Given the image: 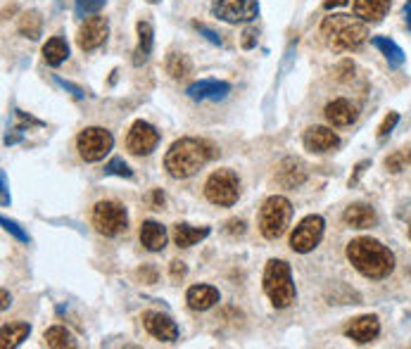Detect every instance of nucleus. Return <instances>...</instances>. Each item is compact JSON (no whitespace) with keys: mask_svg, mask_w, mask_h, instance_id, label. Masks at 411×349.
I'll return each mask as SVG.
<instances>
[{"mask_svg":"<svg viewBox=\"0 0 411 349\" xmlns=\"http://www.w3.org/2000/svg\"><path fill=\"white\" fill-rule=\"evenodd\" d=\"M347 259L364 278L381 280L388 278L395 269V254L381 240L354 238L347 242Z\"/></svg>","mask_w":411,"mask_h":349,"instance_id":"nucleus-1","label":"nucleus"},{"mask_svg":"<svg viewBox=\"0 0 411 349\" xmlns=\"http://www.w3.org/2000/svg\"><path fill=\"white\" fill-rule=\"evenodd\" d=\"M214 157V147L200 138H181L167 150L164 169L171 178H190Z\"/></svg>","mask_w":411,"mask_h":349,"instance_id":"nucleus-2","label":"nucleus"},{"mask_svg":"<svg viewBox=\"0 0 411 349\" xmlns=\"http://www.w3.org/2000/svg\"><path fill=\"white\" fill-rule=\"evenodd\" d=\"M321 36L326 46L333 48L335 53H350V50L364 46L369 39V29L357 15H328L321 22Z\"/></svg>","mask_w":411,"mask_h":349,"instance_id":"nucleus-3","label":"nucleus"},{"mask_svg":"<svg viewBox=\"0 0 411 349\" xmlns=\"http://www.w3.org/2000/svg\"><path fill=\"white\" fill-rule=\"evenodd\" d=\"M264 292L266 297L271 299V304L276 309H288L292 302H295L297 292H295V283H292V273L288 261L283 259H271L264 269Z\"/></svg>","mask_w":411,"mask_h":349,"instance_id":"nucleus-4","label":"nucleus"},{"mask_svg":"<svg viewBox=\"0 0 411 349\" xmlns=\"http://www.w3.org/2000/svg\"><path fill=\"white\" fill-rule=\"evenodd\" d=\"M292 219V204L288 197L271 195L259 209V230L266 240H278Z\"/></svg>","mask_w":411,"mask_h":349,"instance_id":"nucleus-5","label":"nucleus"},{"mask_svg":"<svg viewBox=\"0 0 411 349\" xmlns=\"http://www.w3.org/2000/svg\"><path fill=\"white\" fill-rule=\"evenodd\" d=\"M204 197L219 207H233L240 197V178L231 169H216L204 180Z\"/></svg>","mask_w":411,"mask_h":349,"instance_id":"nucleus-6","label":"nucleus"},{"mask_svg":"<svg viewBox=\"0 0 411 349\" xmlns=\"http://www.w3.org/2000/svg\"><path fill=\"white\" fill-rule=\"evenodd\" d=\"M91 221L98 233L105 235V238H115V235H119L129 228L126 209L119 202H115V199H100V202H96Z\"/></svg>","mask_w":411,"mask_h":349,"instance_id":"nucleus-7","label":"nucleus"},{"mask_svg":"<svg viewBox=\"0 0 411 349\" xmlns=\"http://www.w3.org/2000/svg\"><path fill=\"white\" fill-rule=\"evenodd\" d=\"M115 138L107 129L100 126H89L77 136V150L84 162H100L105 154H110Z\"/></svg>","mask_w":411,"mask_h":349,"instance_id":"nucleus-8","label":"nucleus"},{"mask_svg":"<svg viewBox=\"0 0 411 349\" xmlns=\"http://www.w3.org/2000/svg\"><path fill=\"white\" fill-rule=\"evenodd\" d=\"M323 230H326V221H323V216H319V214L304 216V219L295 226V230H292V235H290L292 252H300V254L311 252V249H314L321 242Z\"/></svg>","mask_w":411,"mask_h":349,"instance_id":"nucleus-9","label":"nucleus"},{"mask_svg":"<svg viewBox=\"0 0 411 349\" xmlns=\"http://www.w3.org/2000/svg\"><path fill=\"white\" fill-rule=\"evenodd\" d=\"M211 10H214V15L221 22H228V24L252 22L259 15L257 0H214Z\"/></svg>","mask_w":411,"mask_h":349,"instance_id":"nucleus-10","label":"nucleus"},{"mask_svg":"<svg viewBox=\"0 0 411 349\" xmlns=\"http://www.w3.org/2000/svg\"><path fill=\"white\" fill-rule=\"evenodd\" d=\"M159 143V133L152 124L148 121H133V126L129 129L126 133V150L136 157H143V154H150Z\"/></svg>","mask_w":411,"mask_h":349,"instance_id":"nucleus-11","label":"nucleus"},{"mask_svg":"<svg viewBox=\"0 0 411 349\" xmlns=\"http://www.w3.org/2000/svg\"><path fill=\"white\" fill-rule=\"evenodd\" d=\"M107 34H110L107 20L100 17V15H93L84 24H81L77 43H79V48L84 50V53H91V50L100 48L103 43L107 41Z\"/></svg>","mask_w":411,"mask_h":349,"instance_id":"nucleus-12","label":"nucleus"},{"mask_svg":"<svg viewBox=\"0 0 411 349\" xmlns=\"http://www.w3.org/2000/svg\"><path fill=\"white\" fill-rule=\"evenodd\" d=\"M143 326H145L148 333L159 342L178 340V326L167 314H162V311H145V314H143Z\"/></svg>","mask_w":411,"mask_h":349,"instance_id":"nucleus-13","label":"nucleus"},{"mask_svg":"<svg viewBox=\"0 0 411 349\" xmlns=\"http://www.w3.org/2000/svg\"><path fill=\"white\" fill-rule=\"evenodd\" d=\"M302 143H304V147H307L309 152H314V154L333 152V150L340 147L338 133L331 131V129H326V126H311V129H307V131H304V136H302Z\"/></svg>","mask_w":411,"mask_h":349,"instance_id":"nucleus-14","label":"nucleus"},{"mask_svg":"<svg viewBox=\"0 0 411 349\" xmlns=\"http://www.w3.org/2000/svg\"><path fill=\"white\" fill-rule=\"evenodd\" d=\"M381 335V321L378 316H357L350 321V326L345 328V338L354 340L357 345H369Z\"/></svg>","mask_w":411,"mask_h":349,"instance_id":"nucleus-15","label":"nucleus"},{"mask_svg":"<svg viewBox=\"0 0 411 349\" xmlns=\"http://www.w3.org/2000/svg\"><path fill=\"white\" fill-rule=\"evenodd\" d=\"M323 117H326V121L331 124V126H350V124L357 121L359 110H357V105L350 103V100L338 98V100H331V103L326 105Z\"/></svg>","mask_w":411,"mask_h":349,"instance_id":"nucleus-16","label":"nucleus"},{"mask_svg":"<svg viewBox=\"0 0 411 349\" xmlns=\"http://www.w3.org/2000/svg\"><path fill=\"white\" fill-rule=\"evenodd\" d=\"M231 93V84L226 81H216V79H202L195 81L185 88V96L190 100H223Z\"/></svg>","mask_w":411,"mask_h":349,"instance_id":"nucleus-17","label":"nucleus"},{"mask_svg":"<svg viewBox=\"0 0 411 349\" xmlns=\"http://www.w3.org/2000/svg\"><path fill=\"white\" fill-rule=\"evenodd\" d=\"M342 221H345V226H350V228H373L378 221V214L371 204L357 202V204H350V207L342 211Z\"/></svg>","mask_w":411,"mask_h":349,"instance_id":"nucleus-18","label":"nucleus"},{"mask_svg":"<svg viewBox=\"0 0 411 349\" xmlns=\"http://www.w3.org/2000/svg\"><path fill=\"white\" fill-rule=\"evenodd\" d=\"M221 299L219 290L211 288V285H193L185 292V302H188V307L193 311H207L214 307L216 302Z\"/></svg>","mask_w":411,"mask_h":349,"instance_id":"nucleus-19","label":"nucleus"},{"mask_svg":"<svg viewBox=\"0 0 411 349\" xmlns=\"http://www.w3.org/2000/svg\"><path fill=\"white\" fill-rule=\"evenodd\" d=\"M136 31H138V46H136V50H133V65L141 67V65H145L152 55L155 34H152L150 22H145V20H141L138 24H136Z\"/></svg>","mask_w":411,"mask_h":349,"instance_id":"nucleus-20","label":"nucleus"},{"mask_svg":"<svg viewBox=\"0 0 411 349\" xmlns=\"http://www.w3.org/2000/svg\"><path fill=\"white\" fill-rule=\"evenodd\" d=\"M141 245L150 252H162L167 245V230L157 221H143L141 223Z\"/></svg>","mask_w":411,"mask_h":349,"instance_id":"nucleus-21","label":"nucleus"},{"mask_svg":"<svg viewBox=\"0 0 411 349\" xmlns=\"http://www.w3.org/2000/svg\"><path fill=\"white\" fill-rule=\"evenodd\" d=\"M392 0H354V15L364 22H381L388 15Z\"/></svg>","mask_w":411,"mask_h":349,"instance_id":"nucleus-22","label":"nucleus"},{"mask_svg":"<svg viewBox=\"0 0 411 349\" xmlns=\"http://www.w3.org/2000/svg\"><path fill=\"white\" fill-rule=\"evenodd\" d=\"M278 183L285 185V188H297V185L304 183L307 178V171L297 159H283L281 166H278Z\"/></svg>","mask_w":411,"mask_h":349,"instance_id":"nucleus-23","label":"nucleus"},{"mask_svg":"<svg viewBox=\"0 0 411 349\" xmlns=\"http://www.w3.org/2000/svg\"><path fill=\"white\" fill-rule=\"evenodd\" d=\"M207 235H209V226L195 228V226H188V223H176V226H174V242H176V247L181 249L197 245V242L204 240Z\"/></svg>","mask_w":411,"mask_h":349,"instance_id":"nucleus-24","label":"nucleus"},{"mask_svg":"<svg viewBox=\"0 0 411 349\" xmlns=\"http://www.w3.org/2000/svg\"><path fill=\"white\" fill-rule=\"evenodd\" d=\"M20 34L29 41H39L43 34V17L39 10H29L20 17V24H17Z\"/></svg>","mask_w":411,"mask_h":349,"instance_id":"nucleus-25","label":"nucleus"},{"mask_svg":"<svg viewBox=\"0 0 411 349\" xmlns=\"http://www.w3.org/2000/svg\"><path fill=\"white\" fill-rule=\"evenodd\" d=\"M43 58L51 67H60L62 62L70 58V46H67V41L62 39V36H53L51 41L43 46Z\"/></svg>","mask_w":411,"mask_h":349,"instance_id":"nucleus-26","label":"nucleus"},{"mask_svg":"<svg viewBox=\"0 0 411 349\" xmlns=\"http://www.w3.org/2000/svg\"><path fill=\"white\" fill-rule=\"evenodd\" d=\"M29 333H31L29 323H8V326H3V330H0V347L10 349L22 345V340H27Z\"/></svg>","mask_w":411,"mask_h":349,"instance_id":"nucleus-27","label":"nucleus"},{"mask_svg":"<svg viewBox=\"0 0 411 349\" xmlns=\"http://www.w3.org/2000/svg\"><path fill=\"white\" fill-rule=\"evenodd\" d=\"M373 48L381 50V55L385 60H388L390 67H402L404 65V50L397 46L395 41L385 39V36H376V39H371Z\"/></svg>","mask_w":411,"mask_h":349,"instance_id":"nucleus-28","label":"nucleus"},{"mask_svg":"<svg viewBox=\"0 0 411 349\" xmlns=\"http://www.w3.org/2000/svg\"><path fill=\"white\" fill-rule=\"evenodd\" d=\"M43 345L53 347V349H67V347H77V342H74L72 333L67 328L53 326V328H48L46 333H43Z\"/></svg>","mask_w":411,"mask_h":349,"instance_id":"nucleus-29","label":"nucleus"},{"mask_svg":"<svg viewBox=\"0 0 411 349\" xmlns=\"http://www.w3.org/2000/svg\"><path fill=\"white\" fill-rule=\"evenodd\" d=\"M164 67L171 79H185L193 72V62L188 55H183V53H169Z\"/></svg>","mask_w":411,"mask_h":349,"instance_id":"nucleus-30","label":"nucleus"},{"mask_svg":"<svg viewBox=\"0 0 411 349\" xmlns=\"http://www.w3.org/2000/svg\"><path fill=\"white\" fill-rule=\"evenodd\" d=\"M409 164H411V147L397 150V152L385 157V166H388L390 173H400L402 169H407Z\"/></svg>","mask_w":411,"mask_h":349,"instance_id":"nucleus-31","label":"nucleus"},{"mask_svg":"<svg viewBox=\"0 0 411 349\" xmlns=\"http://www.w3.org/2000/svg\"><path fill=\"white\" fill-rule=\"evenodd\" d=\"M105 3L107 0H77V5H74V12H77V17H93V15H98L103 8H105Z\"/></svg>","mask_w":411,"mask_h":349,"instance_id":"nucleus-32","label":"nucleus"},{"mask_svg":"<svg viewBox=\"0 0 411 349\" xmlns=\"http://www.w3.org/2000/svg\"><path fill=\"white\" fill-rule=\"evenodd\" d=\"M105 173H107V176L133 178V171H131L126 162H124V159H119V157H115V159H110V162H107V166H105Z\"/></svg>","mask_w":411,"mask_h":349,"instance_id":"nucleus-33","label":"nucleus"},{"mask_svg":"<svg viewBox=\"0 0 411 349\" xmlns=\"http://www.w3.org/2000/svg\"><path fill=\"white\" fill-rule=\"evenodd\" d=\"M397 121H400V114H397V112H390V114H388V117H385V119H383V124H381V126H378V138L383 140L385 136H388L390 131L397 126Z\"/></svg>","mask_w":411,"mask_h":349,"instance_id":"nucleus-34","label":"nucleus"},{"mask_svg":"<svg viewBox=\"0 0 411 349\" xmlns=\"http://www.w3.org/2000/svg\"><path fill=\"white\" fill-rule=\"evenodd\" d=\"M3 228L8 230V233H12V235H15V238L20 240V242H29V235L24 233V230H22L20 226H17L15 221H10V219H3Z\"/></svg>","mask_w":411,"mask_h":349,"instance_id":"nucleus-35","label":"nucleus"},{"mask_svg":"<svg viewBox=\"0 0 411 349\" xmlns=\"http://www.w3.org/2000/svg\"><path fill=\"white\" fill-rule=\"evenodd\" d=\"M193 27H195L197 31H200V34L204 36V39H207L209 43H214V46H221V36L219 34H216V31H211V29H207V27H204V24H200V22H195V24H193Z\"/></svg>","mask_w":411,"mask_h":349,"instance_id":"nucleus-36","label":"nucleus"},{"mask_svg":"<svg viewBox=\"0 0 411 349\" xmlns=\"http://www.w3.org/2000/svg\"><path fill=\"white\" fill-rule=\"evenodd\" d=\"M240 43H242V48H245V50H250V48L257 46V29H245V31H242Z\"/></svg>","mask_w":411,"mask_h":349,"instance_id":"nucleus-37","label":"nucleus"},{"mask_svg":"<svg viewBox=\"0 0 411 349\" xmlns=\"http://www.w3.org/2000/svg\"><path fill=\"white\" fill-rule=\"evenodd\" d=\"M169 273H171V278H174V280H181V278H185V273H188V269H185L183 261L174 259L171 264H169Z\"/></svg>","mask_w":411,"mask_h":349,"instance_id":"nucleus-38","label":"nucleus"},{"mask_svg":"<svg viewBox=\"0 0 411 349\" xmlns=\"http://www.w3.org/2000/svg\"><path fill=\"white\" fill-rule=\"evenodd\" d=\"M226 230L233 235V238H235V235H242V233H245V221H242V219H231L226 223Z\"/></svg>","mask_w":411,"mask_h":349,"instance_id":"nucleus-39","label":"nucleus"},{"mask_svg":"<svg viewBox=\"0 0 411 349\" xmlns=\"http://www.w3.org/2000/svg\"><path fill=\"white\" fill-rule=\"evenodd\" d=\"M58 84H60V86H65L67 91H72V93H74V98H84V91L77 88V86L70 84V81H65V79H60V77H58Z\"/></svg>","mask_w":411,"mask_h":349,"instance_id":"nucleus-40","label":"nucleus"},{"mask_svg":"<svg viewBox=\"0 0 411 349\" xmlns=\"http://www.w3.org/2000/svg\"><path fill=\"white\" fill-rule=\"evenodd\" d=\"M150 197H152V207H155V209H162V207H164V192H162V190H155Z\"/></svg>","mask_w":411,"mask_h":349,"instance_id":"nucleus-41","label":"nucleus"},{"mask_svg":"<svg viewBox=\"0 0 411 349\" xmlns=\"http://www.w3.org/2000/svg\"><path fill=\"white\" fill-rule=\"evenodd\" d=\"M338 72H354V65H352L350 60H347V62H342V65L338 67ZM340 79H342V81H345V79H350V74H342Z\"/></svg>","mask_w":411,"mask_h":349,"instance_id":"nucleus-42","label":"nucleus"},{"mask_svg":"<svg viewBox=\"0 0 411 349\" xmlns=\"http://www.w3.org/2000/svg\"><path fill=\"white\" fill-rule=\"evenodd\" d=\"M347 3H350V0H326V3H323V8L333 10V8H342V5H347Z\"/></svg>","mask_w":411,"mask_h":349,"instance_id":"nucleus-43","label":"nucleus"},{"mask_svg":"<svg viewBox=\"0 0 411 349\" xmlns=\"http://www.w3.org/2000/svg\"><path fill=\"white\" fill-rule=\"evenodd\" d=\"M0 180H3V207H8V202H10V199H8V176L3 173Z\"/></svg>","mask_w":411,"mask_h":349,"instance_id":"nucleus-44","label":"nucleus"},{"mask_svg":"<svg viewBox=\"0 0 411 349\" xmlns=\"http://www.w3.org/2000/svg\"><path fill=\"white\" fill-rule=\"evenodd\" d=\"M404 20H407L409 31H411V0H407V3H404Z\"/></svg>","mask_w":411,"mask_h":349,"instance_id":"nucleus-45","label":"nucleus"},{"mask_svg":"<svg viewBox=\"0 0 411 349\" xmlns=\"http://www.w3.org/2000/svg\"><path fill=\"white\" fill-rule=\"evenodd\" d=\"M3 309H8L10 307V295H8V290H3V304H0Z\"/></svg>","mask_w":411,"mask_h":349,"instance_id":"nucleus-46","label":"nucleus"},{"mask_svg":"<svg viewBox=\"0 0 411 349\" xmlns=\"http://www.w3.org/2000/svg\"><path fill=\"white\" fill-rule=\"evenodd\" d=\"M148 3H159V0H148Z\"/></svg>","mask_w":411,"mask_h":349,"instance_id":"nucleus-47","label":"nucleus"},{"mask_svg":"<svg viewBox=\"0 0 411 349\" xmlns=\"http://www.w3.org/2000/svg\"><path fill=\"white\" fill-rule=\"evenodd\" d=\"M409 238H411V226H409Z\"/></svg>","mask_w":411,"mask_h":349,"instance_id":"nucleus-48","label":"nucleus"}]
</instances>
